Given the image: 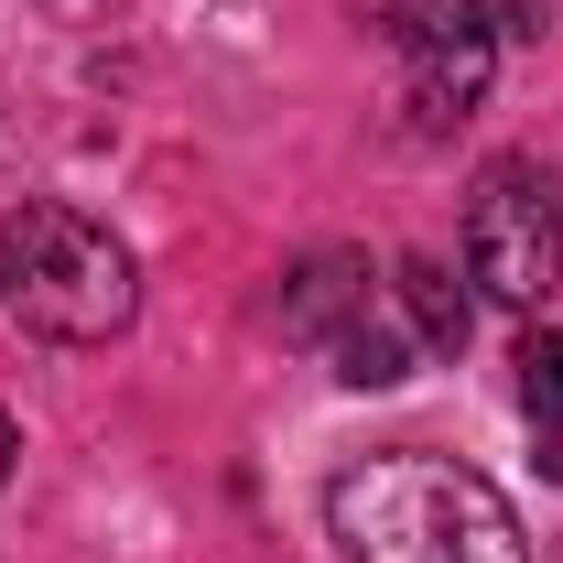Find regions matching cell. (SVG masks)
<instances>
[{"instance_id": "obj_8", "label": "cell", "mask_w": 563, "mask_h": 563, "mask_svg": "<svg viewBox=\"0 0 563 563\" xmlns=\"http://www.w3.org/2000/svg\"><path fill=\"white\" fill-rule=\"evenodd\" d=\"M520 401H531L542 422H563V325L520 336Z\"/></svg>"}, {"instance_id": "obj_1", "label": "cell", "mask_w": 563, "mask_h": 563, "mask_svg": "<svg viewBox=\"0 0 563 563\" xmlns=\"http://www.w3.org/2000/svg\"><path fill=\"white\" fill-rule=\"evenodd\" d=\"M325 531L347 563H520V520L509 498L455 466V455H357L347 477L325 488Z\"/></svg>"}, {"instance_id": "obj_4", "label": "cell", "mask_w": 563, "mask_h": 563, "mask_svg": "<svg viewBox=\"0 0 563 563\" xmlns=\"http://www.w3.org/2000/svg\"><path fill=\"white\" fill-rule=\"evenodd\" d=\"M368 11V33L379 44H401V66H412V109L444 131V120H466L477 98H488L498 76V22L477 0H357Z\"/></svg>"}, {"instance_id": "obj_7", "label": "cell", "mask_w": 563, "mask_h": 563, "mask_svg": "<svg viewBox=\"0 0 563 563\" xmlns=\"http://www.w3.org/2000/svg\"><path fill=\"white\" fill-rule=\"evenodd\" d=\"M325 347H336V379H347V390H401V379H412V336L379 325V314H347Z\"/></svg>"}, {"instance_id": "obj_3", "label": "cell", "mask_w": 563, "mask_h": 563, "mask_svg": "<svg viewBox=\"0 0 563 563\" xmlns=\"http://www.w3.org/2000/svg\"><path fill=\"white\" fill-rule=\"evenodd\" d=\"M466 272L498 303H542L563 282V196L542 163H488L466 196Z\"/></svg>"}, {"instance_id": "obj_9", "label": "cell", "mask_w": 563, "mask_h": 563, "mask_svg": "<svg viewBox=\"0 0 563 563\" xmlns=\"http://www.w3.org/2000/svg\"><path fill=\"white\" fill-rule=\"evenodd\" d=\"M11 455H22V433H11V412H0V477H11Z\"/></svg>"}, {"instance_id": "obj_6", "label": "cell", "mask_w": 563, "mask_h": 563, "mask_svg": "<svg viewBox=\"0 0 563 563\" xmlns=\"http://www.w3.org/2000/svg\"><path fill=\"white\" fill-rule=\"evenodd\" d=\"M390 292H401V314H412V347H433V357L466 347V325H477V314H466V292H455V272H444L433 250H412V261L390 272Z\"/></svg>"}, {"instance_id": "obj_10", "label": "cell", "mask_w": 563, "mask_h": 563, "mask_svg": "<svg viewBox=\"0 0 563 563\" xmlns=\"http://www.w3.org/2000/svg\"><path fill=\"white\" fill-rule=\"evenodd\" d=\"M542 466H553V477H563V422H553V433H542Z\"/></svg>"}, {"instance_id": "obj_2", "label": "cell", "mask_w": 563, "mask_h": 563, "mask_svg": "<svg viewBox=\"0 0 563 563\" xmlns=\"http://www.w3.org/2000/svg\"><path fill=\"white\" fill-rule=\"evenodd\" d=\"M0 314H22L55 347H98L141 314V261L120 228L87 207H22L0 217Z\"/></svg>"}, {"instance_id": "obj_5", "label": "cell", "mask_w": 563, "mask_h": 563, "mask_svg": "<svg viewBox=\"0 0 563 563\" xmlns=\"http://www.w3.org/2000/svg\"><path fill=\"white\" fill-rule=\"evenodd\" d=\"M347 314H368V261L357 250H314L292 292H282V336H336Z\"/></svg>"}]
</instances>
